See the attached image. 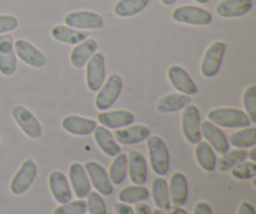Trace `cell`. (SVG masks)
<instances>
[{
    "label": "cell",
    "instance_id": "cell-1",
    "mask_svg": "<svg viewBox=\"0 0 256 214\" xmlns=\"http://www.w3.org/2000/svg\"><path fill=\"white\" fill-rule=\"evenodd\" d=\"M146 148L152 169L156 175L166 174L170 167V155L166 143L159 135H149L146 139Z\"/></svg>",
    "mask_w": 256,
    "mask_h": 214
},
{
    "label": "cell",
    "instance_id": "cell-2",
    "mask_svg": "<svg viewBox=\"0 0 256 214\" xmlns=\"http://www.w3.org/2000/svg\"><path fill=\"white\" fill-rule=\"evenodd\" d=\"M208 119L222 128H246L252 124L246 113L236 108H215L208 113Z\"/></svg>",
    "mask_w": 256,
    "mask_h": 214
},
{
    "label": "cell",
    "instance_id": "cell-3",
    "mask_svg": "<svg viewBox=\"0 0 256 214\" xmlns=\"http://www.w3.org/2000/svg\"><path fill=\"white\" fill-rule=\"evenodd\" d=\"M122 89V78L116 73L109 75L106 82H104L102 87L98 90V95L95 98V107L100 112L110 109L120 97Z\"/></svg>",
    "mask_w": 256,
    "mask_h": 214
},
{
    "label": "cell",
    "instance_id": "cell-4",
    "mask_svg": "<svg viewBox=\"0 0 256 214\" xmlns=\"http://www.w3.org/2000/svg\"><path fill=\"white\" fill-rule=\"evenodd\" d=\"M172 18L176 23L196 25V27L210 24L212 20V13L202 8L194 7V5H182V7L176 8L172 13Z\"/></svg>",
    "mask_w": 256,
    "mask_h": 214
},
{
    "label": "cell",
    "instance_id": "cell-5",
    "mask_svg": "<svg viewBox=\"0 0 256 214\" xmlns=\"http://www.w3.org/2000/svg\"><path fill=\"white\" fill-rule=\"evenodd\" d=\"M200 125H202V119H200L199 109L192 104L186 105L182 117V130L188 143L196 145L198 143L202 142Z\"/></svg>",
    "mask_w": 256,
    "mask_h": 214
},
{
    "label": "cell",
    "instance_id": "cell-6",
    "mask_svg": "<svg viewBox=\"0 0 256 214\" xmlns=\"http://www.w3.org/2000/svg\"><path fill=\"white\" fill-rule=\"evenodd\" d=\"M38 174L36 163L32 159H26L20 165L19 170L14 174L10 182V192L15 195L24 194L30 185L34 183Z\"/></svg>",
    "mask_w": 256,
    "mask_h": 214
},
{
    "label": "cell",
    "instance_id": "cell-7",
    "mask_svg": "<svg viewBox=\"0 0 256 214\" xmlns=\"http://www.w3.org/2000/svg\"><path fill=\"white\" fill-rule=\"evenodd\" d=\"M225 53H226V43L224 42H214L208 48L200 67L202 74L205 78H214L219 73Z\"/></svg>",
    "mask_w": 256,
    "mask_h": 214
},
{
    "label": "cell",
    "instance_id": "cell-8",
    "mask_svg": "<svg viewBox=\"0 0 256 214\" xmlns=\"http://www.w3.org/2000/svg\"><path fill=\"white\" fill-rule=\"evenodd\" d=\"M68 27L78 30H99L104 28V19L100 14L90 10H79L69 13L64 18Z\"/></svg>",
    "mask_w": 256,
    "mask_h": 214
},
{
    "label": "cell",
    "instance_id": "cell-9",
    "mask_svg": "<svg viewBox=\"0 0 256 214\" xmlns=\"http://www.w3.org/2000/svg\"><path fill=\"white\" fill-rule=\"evenodd\" d=\"M12 117L15 123L19 125L20 129L25 133V135L32 139H38L42 137V124H40L39 119L32 114V110L22 107V105H16L12 109Z\"/></svg>",
    "mask_w": 256,
    "mask_h": 214
},
{
    "label": "cell",
    "instance_id": "cell-10",
    "mask_svg": "<svg viewBox=\"0 0 256 214\" xmlns=\"http://www.w3.org/2000/svg\"><path fill=\"white\" fill-rule=\"evenodd\" d=\"M106 77V65L102 53H94L86 63V85L90 92H98L102 87Z\"/></svg>",
    "mask_w": 256,
    "mask_h": 214
},
{
    "label": "cell",
    "instance_id": "cell-11",
    "mask_svg": "<svg viewBox=\"0 0 256 214\" xmlns=\"http://www.w3.org/2000/svg\"><path fill=\"white\" fill-rule=\"evenodd\" d=\"M84 168L89 177L90 184H92V187L96 189L99 194L110 195L114 192V187H112V183L110 182L109 174L100 163L90 160L84 165Z\"/></svg>",
    "mask_w": 256,
    "mask_h": 214
},
{
    "label": "cell",
    "instance_id": "cell-12",
    "mask_svg": "<svg viewBox=\"0 0 256 214\" xmlns=\"http://www.w3.org/2000/svg\"><path fill=\"white\" fill-rule=\"evenodd\" d=\"M18 62L12 34L0 35V73L4 77H12L16 72Z\"/></svg>",
    "mask_w": 256,
    "mask_h": 214
},
{
    "label": "cell",
    "instance_id": "cell-13",
    "mask_svg": "<svg viewBox=\"0 0 256 214\" xmlns=\"http://www.w3.org/2000/svg\"><path fill=\"white\" fill-rule=\"evenodd\" d=\"M14 49L16 57L29 67L42 68L46 65L48 59L44 53L28 40L16 39V42H14Z\"/></svg>",
    "mask_w": 256,
    "mask_h": 214
},
{
    "label": "cell",
    "instance_id": "cell-14",
    "mask_svg": "<svg viewBox=\"0 0 256 214\" xmlns=\"http://www.w3.org/2000/svg\"><path fill=\"white\" fill-rule=\"evenodd\" d=\"M200 129H202V137L205 138L206 143L212 149L216 150L220 154H224L229 150L230 144L228 142L226 134L218 125H215L210 120H205V122H202Z\"/></svg>",
    "mask_w": 256,
    "mask_h": 214
},
{
    "label": "cell",
    "instance_id": "cell-15",
    "mask_svg": "<svg viewBox=\"0 0 256 214\" xmlns=\"http://www.w3.org/2000/svg\"><path fill=\"white\" fill-rule=\"evenodd\" d=\"M98 122L108 129H122L132 125L135 122V117L129 110H104L98 114Z\"/></svg>",
    "mask_w": 256,
    "mask_h": 214
},
{
    "label": "cell",
    "instance_id": "cell-16",
    "mask_svg": "<svg viewBox=\"0 0 256 214\" xmlns=\"http://www.w3.org/2000/svg\"><path fill=\"white\" fill-rule=\"evenodd\" d=\"M168 78L178 92L185 95H194L198 93V87L189 75V73L180 65H172L168 70Z\"/></svg>",
    "mask_w": 256,
    "mask_h": 214
},
{
    "label": "cell",
    "instance_id": "cell-17",
    "mask_svg": "<svg viewBox=\"0 0 256 214\" xmlns=\"http://www.w3.org/2000/svg\"><path fill=\"white\" fill-rule=\"evenodd\" d=\"M69 180L75 195L79 199H84L92 192L89 177L85 172L84 165L80 163H72L69 167Z\"/></svg>",
    "mask_w": 256,
    "mask_h": 214
},
{
    "label": "cell",
    "instance_id": "cell-18",
    "mask_svg": "<svg viewBox=\"0 0 256 214\" xmlns=\"http://www.w3.org/2000/svg\"><path fill=\"white\" fill-rule=\"evenodd\" d=\"M128 173L132 183L144 185L148 179V165L145 157L139 150L132 149L128 154Z\"/></svg>",
    "mask_w": 256,
    "mask_h": 214
},
{
    "label": "cell",
    "instance_id": "cell-19",
    "mask_svg": "<svg viewBox=\"0 0 256 214\" xmlns=\"http://www.w3.org/2000/svg\"><path fill=\"white\" fill-rule=\"evenodd\" d=\"M49 188L52 198L60 204H64L72 200V193L70 189L69 180L66 175L60 170H52L49 175Z\"/></svg>",
    "mask_w": 256,
    "mask_h": 214
},
{
    "label": "cell",
    "instance_id": "cell-20",
    "mask_svg": "<svg viewBox=\"0 0 256 214\" xmlns=\"http://www.w3.org/2000/svg\"><path fill=\"white\" fill-rule=\"evenodd\" d=\"M62 127L65 132L70 133V134L85 137V135L92 134L98 124L94 119H90V118L68 115L62 120Z\"/></svg>",
    "mask_w": 256,
    "mask_h": 214
},
{
    "label": "cell",
    "instance_id": "cell-21",
    "mask_svg": "<svg viewBox=\"0 0 256 214\" xmlns=\"http://www.w3.org/2000/svg\"><path fill=\"white\" fill-rule=\"evenodd\" d=\"M112 135L120 144L132 145L146 140L150 135V129L142 124L132 125V127L129 125V127L122 128V129H116V132Z\"/></svg>",
    "mask_w": 256,
    "mask_h": 214
},
{
    "label": "cell",
    "instance_id": "cell-22",
    "mask_svg": "<svg viewBox=\"0 0 256 214\" xmlns=\"http://www.w3.org/2000/svg\"><path fill=\"white\" fill-rule=\"evenodd\" d=\"M98 52V43L95 39L88 38V39L82 40V43L76 44L74 49L72 50L70 54V63L76 69H82L86 65L90 58L94 55V53Z\"/></svg>",
    "mask_w": 256,
    "mask_h": 214
},
{
    "label": "cell",
    "instance_id": "cell-23",
    "mask_svg": "<svg viewBox=\"0 0 256 214\" xmlns=\"http://www.w3.org/2000/svg\"><path fill=\"white\" fill-rule=\"evenodd\" d=\"M252 0H222L216 7V14L222 18H240L252 10Z\"/></svg>",
    "mask_w": 256,
    "mask_h": 214
},
{
    "label": "cell",
    "instance_id": "cell-24",
    "mask_svg": "<svg viewBox=\"0 0 256 214\" xmlns=\"http://www.w3.org/2000/svg\"><path fill=\"white\" fill-rule=\"evenodd\" d=\"M92 134H94V139L96 142L98 147L108 157H116L118 154L122 153V148H120L119 143L115 140L114 135H112V133L108 128L102 127V125L96 127L94 132H92Z\"/></svg>",
    "mask_w": 256,
    "mask_h": 214
},
{
    "label": "cell",
    "instance_id": "cell-25",
    "mask_svg": "<svg viewBox=\"0 0 256 214\" xmlns=\"http://www.w3.org/2000/svg\"><path fill=\"white\" fill-rule=\"evenodd\" d=\"M169 195L170 202L174 205L182 207L188 200V179L182 173L176 172L170 178Z\"/></svg>",
    "mask_w": 256,
    "mask_h": 214
},
{
    "label": "cell",
    "instance_id": "cell-26",
    "mask_svg": "<svg viewBox=\"0 0 256 214\" xmlns=\"http://www.w3.org/2000/svg\"><path fill=\"white\" fill-rule=\"evenodd\" d=\"M192 103L189 95L180 94V93H170L164 95L156 103V110L159 113H175L184 109L186 105Z\"/></svg>",
    "mask_w": 256,
    "mask_h": 214
},
{
    "label": "cell",
    "instance_id": "cell-27",
    "mask_svg": "<svg viewBox=\"0 0 256 214\" xmlns=\"http://www.w3.org/2000/svg\"><path fill=\"white\" fill-rule=\"evenodd\" d=\"M52 37L56 42L64 43V44L76 45L82 43V40L88 39L89 33L74 29V28H70L68 25H55L52 29Z\"/></svg>",
    "mask_w": 256,
    "mask_h": 214
},
{
    "label": "cell",
    "instance_id": "cell-28",
    "mask_svg": "<svg viewBox=\"0 0 256 214\" xmlns=\"http://www.w3.org/2000/svg\"><path fill=\"white\" fill-rule=\"evenodd\" d=\"M195 159L205 172H214L216 167V155L214 149L206 142H199L195 148Z\"/></svg>",
    "mask_w": 256,
    "mask_h": 214
},
{
    "label": "cell",
    "instance_id": "cell-29",
    "mask_svg": "<svg viewBox=\"0 0 256 214\" xmlns=\"http://www.w3.org/2000/svg\"><path fill=\"white\" fill-rule=\"evenodd\" d=\"M152 194L155 205L160 210H166L168 212L170 209L172 202H170L169 195V185H168L166 180L164 178H155L152 185Z\"/></svg>",
    "mask_w": 256,
    "mask_h": 214
},
{
    "label": "cell",
    "instance_id": "cell-30",
    "mask_svg": "<svg viewBox=\"0 0 256 214\" xmlns=\"http://www.w3.org/2000/svg\"><path fill=\"white\" fill-rule=\"evenodd\" d=\"M229 144L238 149H248V148L255 147L256 144V128L255 127H246L242 128V130L232 133L228 138Z\"/></svg>",
    "mask_w": 256,
    "mask_h": 214
},
{
    "label": "cell",
    "instance_id": "cell-31",
    "mask_svg": "<svg viewBox=\"0 0 256 214\" xmlns=\"http://www.w3.org/2000/svg\"><path fill=\"white\" fill-rule=\"evenodd\" d=\"M150 0H119L114 7V13L119 18H130L140 14L149 5Z\"/></svg>",
    "mask_w": 256,
    "mask_h": 214
},
{
    "label": "cell",
    "instance_id": "cell-32",
    "mask_svg": "<svg viewBox=\"0 0 256 214\" xmlns=\"http://www.w3.org/2000/svg\"><path fill=\"white\" fill-rule=\"evenodd\" d=\"M149 195L150 193L146 187L134 184L120 190L119 194H118V199L122 203H126V204H136V203L146 200Z\"/></svg>",
    "mask_w": 256,
    "mask_h": 214
},
{
    "label": "cell",
    "instance_id": "cell-33",
    "mask_svg": "<svg viewBox=\"0 0 256 214\" xmlns=\"http://www.w3.org/2000/svg\"><path fill=\"white\" fill-rule=\"evenodd\" d=\"M248 159V152L244 149H234V150H228L226 153L222 154L219 159H216V167L215 169L220 170V172H228L232 168L239 163L244 162Z\"/></svg>",
    "mask_w": 256,
    "mask_h": 214
},
{
    "label": "cell",
    "instance_id": "cell-34",
    "mask_svg": "<svg viewBox=\"0 0 256 214\" xmlns=\"http://www.w3.org/2000/svg\"><path fill=\"white\" fill-rule=\"evenodd\" d=\"M115 159L112 160V165L109 168V174L110 182L115 185L122 184L125 180L128 174V157L124 153H120L116 157H114Z\"/></svg>",
    "mask_w": 256,
    "mask_h": 214
},
{
    "label": "cell",
    "instance_id": "cell-35",
    "mask_svg": "<svg viewBox=\"0 0 256 214\" xmlns=\"http://www.w3.org/2000/svg\"><path fill=\"white\" fill-rule=\"evenodd\" d=\"M242 104L250 122L256 123V87L250 85L242 94Z\"/></svg>",
    "mask_w": 256,
    "mask_h": 214
},
{
    "label": "cell",
    "instance_id": "cell-36",
    "mask_svg": "<svg viewBox=\"0 0 256 214\" xmlns=\"http://www.w3.org/2000/svg\"><path fill=\"white\" fill-rule=\"evenodd\" d=\"M232 178L240 180L252 179L256 175V164L252 162H242L230 169Z\"/></svg>",
    "mask_w": 256,
    "mask_h": 214
},
{
    "label": "cell",
    "instance_id": "cell-37",
    "mask_svg": "<svg viewBox=\"0 0 256 214\" xmlns=\"http://www.w3.org/2000/svg\"><path fill=\"white\" fill-rule=\"evenodd\" d=\"M86 210L89 214H106V204L102 194L98 192H90L88 194Z\"/></svg>",
    "mask_w": 256,
    "mask_h": 214
},
{
    "label": "cell",
    "instance_id": "cell-38",
    "mask_svg": "<svg viewBox=\"0 0 256 214\" xmlns=\"http://www.w3.org/2000/svg\"><path fill=\"white\" fill-rule=\"evenodd\" d=\"M86 213V202L82 199L70 200V202L60 204L54 209L52 214H85Z\"/></svg>",
    "mask_w": 256,
    "mask_h": 214
},
{
    "label": "cell",
    "instance_id": "cell-39",
    "mask_svg": "<svg viewBox=\"0 0 256 214\" xmlns=\"http://www.w3.org/2000/svg\"><path fill=\"white\" fill-rule=\"evenodd\" d=\"M18 27H19V22L15 17L8 14L0 15V35L14 32Z\"/></svg>",
    "mask_w": 256,
    "mask_h": 214
},
{
    "label": "cell",
    "instance_id": "cell-40",
    "mask_svg": "<svg viewBox=\"0 0 256 214\" xmlns=\"http://www.w3.org/2000/svg\"><path fill=\"white\" fill-rule=\"evenodd\" d=\"M115 214H135L134 208L130 207V204L126 203H115L114 204Z\"/></svg>",
    "mask_w": 256,
    "mask_h": 214
},
{
    "label": "cell",
    "instance_id": "cell-41",
    "mask_svg": "<svg viewBox=\"0 0 256 214\" xmlns=\"http://www.w3.org/2000/svg\"><path fill=\"white\" fill-rule=\"evenodd\" d=\"M194 214H212V210L208 203L199 202L196 203V205H195Z\"/></svg>",
    "mask_w": 256,
    "mask_h": 214
},
{
    "label": "cell",
    "instance_id": "cell-42",
    "mask_svg": "<svg viewBox=\"0 0 256 214\" xmlns=\"http://www.w3.org/2000/svg\"><path fill=\"white\" fill-rule=\"evenodd\" d=\"M236 214H255V209L252 207V203L249 202H242L239 205Z\"/></svg>",
    "mask_w": 256,
    "mask_h": 214
},
{
    "label": "cell",
    "instance_id": "cell-43",
    "mask_svg": "<svg viewBox=\"0 0 256 214\" xmlns=\"http://www.w3.org/2000/svg\"><path fill=\"white\" fill-rule=\"evenodd\" d=\"M135 214H152V209L149 207V204L146 203H136V207H135Z\"/></svg>",
    "mask_w": 256,
    "mask_h": 214
},
{
    "label": "cell",
    "instance_id": "cell-44",
    "mask_svg": "<svg viewBox=\"0 0 256 214\" xmlns=\"http://www.w3.org/2000/svg\"><path fill=\"white\" fill-rule=\"evenodd\" d=\"M168 214H189L186 210L182 209V207H178V205H174V207H170V209L168 210Z\"/></svg>",
    "mask_w": 256,
    "mask_h": 214
},
{
    "label": "cell",
    "instance_id": "cell-45",
    "mask_svg": "<svg viewBox=\"0 0 256 214\" xmlns=\"http://www.w3.org/2000/svg\"><path fill=\"white\" fill-rule=\"evenodd\" d=\"M248 158L250 159V162H252V163L256 162V148L255 147H252V150H250V152H248Z\"/></svg>",
    "mask_w": 256,
    "mask_h": 214
},
{
    "label": "cell",
    "instance_id": "cell-46",
    "mask_svg": "<svg viewBox=\"0 0 256 214\" xmlns=\"http://www.w3.org/2000/svg\"><path fill=\"white\" fill-rule=\"evenodd\" d=\"M162 3L164 5H166V7H169V5H172L174 3H176V0H162Z\"/></svg>",
    "mask_w": 256,
    "mask_h": 214
},
{
    "label": "cell",
    "instance_id": "cell-47",
    "mask_svg": "<svg viewBox=\"0 0 256 214\" xmlns=\"http://www.w3.org/2000/svg\"><path fill=\"white\" fill-rule=\"evenodd\" d=\"M152 214H166L164 210H160V209H155L152 210Z\"/></svg>",
    "mask_w": 256,
    "mask_h": 214
},
{
    "label": "cell",
    "instance_id": "cell-48",
    "mask_svg": "<svg viewBox=\"0 0 256 214\" xmlns=\"http://www.w3.org/2000/svg\"><path fill=\"white\" fill-rule=\"evenodd\" d=\"M194 2H196V3H200V4H206V3L209 2V0H194Z\"/></svg>",
    "mask_w": 256,
    "mask_h": 214
},
{
    "label": "cell",
    "instance_id": "cell-49",
    "mask_svg": "<svg viewBox=\"0 0 256 214\" xmlns=\"http://www.w3.org/2000/svg\"><path fill=\"white\" fill-rule=\"evenodd\" d=\"M0 148H2V143H0Z\"/></svg>",
    "mask_w": 256,
    "mask_h": 214
}]
</instances>
